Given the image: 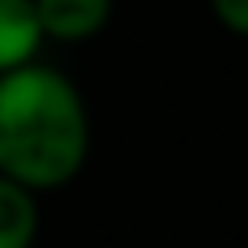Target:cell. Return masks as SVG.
<instances>
[{
	"instance_id": "1",
	"label": "cell",
	"mask_w": 248,
	"mask_h": 248,
	"mask_svg": "<svg viewBox=\"0 0 248 248\" xmlns=\"http://www.w3.org/2000/svg\"><path fill=\"white\" fill-rule=\"evenodd\" d=\"M87 153V99L58 66L37 58L0 75V178L42 199L71 186Z\"/></svg>"
},
{
	"instance_id": "2",
	"label": "cell",
	"mask_w": 248,
	"mask_h": 248,
	"mask_svg": "<svg viewBox=\"0 0 248 248\" xmlns=\"http://www.w3.org/2000/svg\"><path fill=\"white\" fill-rule=\"evenodd\" d=\"M116 0H33V21L42 42L79 46L108 29Z\"/></svg>"
},
{
	"instance_id": "3",
	"label": "cell",
	"mask_w": 248,
	"mask_h": 248,
	"mask_svg": "<svg viewBox=\"0 0 248 248\" xmlns=\"http://www.w3.org/2000/svg\"><path fill=\"white\" fill-rule=\"evenodd\" d=\"M42 46L46 42L33 21V0H0V75L37 62Z\"/></svg>"
},
{
	"instance_id": "4",
	"label": "cell",
	"mask_w": 248,
	"mask_h": 248,
	"mask_svg": "<svg viewBox=\"0 0 248 248\" xmlns=\"http://www.w3.org/2000/svg\"><path fill=\"white\" fill-rule=\"evenodd\" d=\"M37 232H42L37 195L0 178V248H33Z\"/></svg>"
},
{
	"instance_id": "5",
	"label": "cell",
	"mask_w": 248,
	"mask_h": 248,
	"mask_svg": "<svg viewBox=\"0 0 248 248\" xmlns=\"http://www.w3.org/2000/svg\"><path fill=\"white\" fill-rule=\"evenodd\" d=\"M207 4H211V17L228 33L248 37V0H207Z\"/></svg>"
}]
</instances>
